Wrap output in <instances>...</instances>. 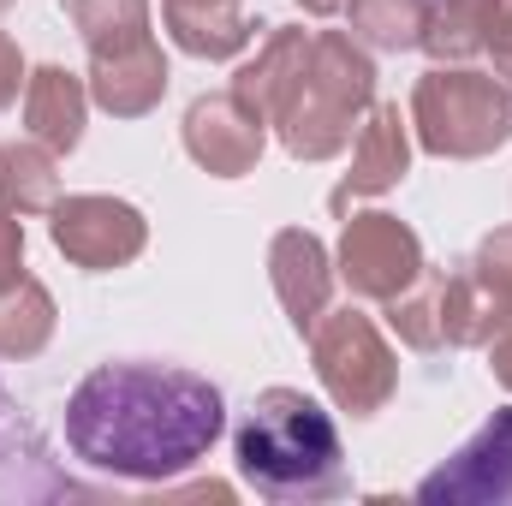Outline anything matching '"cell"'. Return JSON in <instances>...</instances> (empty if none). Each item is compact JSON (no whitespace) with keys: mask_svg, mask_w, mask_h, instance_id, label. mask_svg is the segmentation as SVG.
<instances>
[{"mask_svg":"<svg viewBox=\"0 0 512 506\" xmlns=\"http://www.w3.org/2000/svg\"><path fill=\"white\" fill-rule=\"evenodd\" d=\"M227 429L221 387L179 364H96L66 399V447L108 477L167 483L209 459Z\"/></svg>","mask_w":512,"mask_h":506,"instance_id":"obj_1","label":"cell"},{"mask_svg":"<svg viewBox=\"0 0 512 506\" xmlns=\"http://www.w3.org/2000/svg\"><path fill=\"white\" fill-rule=\"evenodd\" d=\"M233 459H239V477L262 501L316 506V501L352 495L340 429L298 387H262L256 393L239 435H233Z\"/></svg>","mask_w":512,"mask_h":506,"instance_id":"obj_2","label":"cell"},{"mask_svg":"<svg viewBox=\"0 0 512 506\" xmlns=\"http://www.w3.org/2000/svg\"><path fill=\"white\" fill-rule=\"evenodd\" d=\"M376 108V60L352 30H316L310 60L274 108V137L292 161H334Z\"/></svg>","mask_w":512,"mask_h":506,"instance_id":"obj_3","label":"cell"},{"mask_svg":"<svg viewBox=\"0 0 512 506\" xmlns=\"http://www.w3.org/2000/svg\"><path fill=\"white\" fill-rule=\"evenodd\" d=\"M411 137L441 161H483L512 137V84L471 66H429L411 90Z\"/></svg>","mask_w":512,"mask_h":506,"instance_id":"obj_4","label":"cell"},{"mask_svg":"<svg viewBox=\"0 0 512 506\" xmlns=\"http://www.w3.org/2000/svg\"><path fill=\"white\" fill-rule=\"evenodd\" d=\"M310 340V364L328 387V399L346 411V417H376L387 399L399 393V358L382 340V328L364 316V310H322V322L304 334Z\"/></svg>","mask_w":512,"mask_h":506,"instance_id":"obj_5","label":"cell"},{"mask_svg":"<svg viewBox=\"0 0 512 506\" xmlns=\"http://www.w3.org/2000/svg\"><path fill=\"white\" fill-rule=\"evenodd\" d=\"M48 239H54V251L66 262H78L90 274H108V268H126V262L143 256L149 221L131 203H120V197L84 191V197H60L48 209Z\"/></svg>","mask_w":512,"mask_h":506,"instance_id":"obj_6","label":"cell"},{"mask_svg":"<svg viewBox=\"0 0 512 506\" xmlns=\"http://www.w3.org/2000/svg\"><path fill=\"white\" fill-rule=\"evenodd\" d=\"M423 239L387 215V209H370V215H352L346 233H340V280L352 286V298H370V304H387L399 298L417 274H423Z\"/></svg>","mask_w":512,"mask_h":506,"instance_id":"obj_7","label":"cell"},{"mask_svg":"<svg viewBox=\"0 0 512 506\" xmlns=\"http://www.w3.org/2000/svg\"><path fill=\"white\" fill-rule=\"evenodd\" d=\"M423 506H512V405L495 411L453 459H441L423 483Z\"/></svg>","mask_w":512,"mask_h":506,"instance_id":"obj_8","label":"cell"},{"mask_svg":"<svg viewBox=\"0 0 512 506\" xmlns=\"http://www.w3.org/2000/svg\"><path fill=\"white\" fill-rule=\"evenodd\" d=\"M262 143H268V126L256 120L233 90L197 96L185 108V155L203 173H215V179H245V173H256Z\"/></svg>","mask_w":512,"mask_h":506,"instance_id":"obj_9","label":"cell"},{"mask_svg":"<svg viewBox=\"0 0 512 506\" xmlns=\"http://www.w3.org/2000/svg\"><path fill=\"white\" fill-rule=\"evenodd\" d=\"M405 173H411V120L399 114V102H376L352 137V173L328 191V209L346 215L358 197H382Z\"/></svg>","mask_w":512,"mask_h":506,"instance_id":"obj_10","label":"cell"},{"mask_svg":"<svg viewBox=\"0 0 512 506\" xmlns=\"http://www.w3.org/2000/svg\"><path fill=\"white\" fill-rule=\"evenodd\" d=\"M268 280H274V298L286 310V322L298 334H310L322 322V310L334 304V262H328V245L304 227H286L274 233L268 245Z\"/></svg>","mask_w":512,"mask_h":506,"instance_id":"obj_11","label":"cell"},{"mask_svg":"<svg viewBox=\"0 0 512 506\" xmlns=\"http://www.w3.org/2000/svg\"><path fill=\"white\" fill-rule=\"evenodd\" d=\"M60 495H78V483L54 471L42 429L0 387V501H60Z\"/></svg>","mask_w":512,"mask_h":506,"instance_id":"obj_12","label":"cell"},{"mask_svg":"<svg viewBox=\"0 0 512 506\" xmlns=\"http://www.w3.org/2000/svg\"><path fill=\"white\" fill-rule=\"evenodd\" d=\"M167 96V54L149 42H131L114 54H90V102L114 120H143Z\"/></svg>","mask_w":512,"mask_h":506,"instance_id":"obj_13","label":"cell"},{"mask_svg":"<svg viewBox=\"0 0 512 506\" xmlns=\"http://www.w3.org/2000/svg\"><path fill=\"white\" fill-rule=\"evenodd\" d=\"M84 114H90V84L66 66H36L24 78V131L54 149V155H72L84 143Z\"/></svg>","mask_w":512,"mask_h":506,"instance_id":"obj_14","label":"cell"},{"mask_svg":"<svg viewBox=\"0 0 512 506\" xmlns=\"http://www.w3.org/2000/svg\"><path fill=\"white\" fill-rule=\"evenodd\" d=\"M161 24L173 48H185L191 60H233L256 36L239 0H161Z\"/></svg>","mask_w":512,"mask_h":506,"instance_id":"obj_15","label":"cell"},{"mask_svg":"<svg viewBox=\"0 0 512 506\" xmlns=\"http://www.w3.org/2000/svg\"><path fill=\"white\" fill-rule=\"evenodd\" d=\"M310 36H316V30L274 24V30H268V42L256 48V60H245V66L233 72V96L251 108L262 126L274 120V108H280V96L292 90V78L304 72V60H310Z\"/></svg>","mask_w":512,"mask_h":506,"instance_id":"obj_16","label":"cell"},{"mask_svg":"<svg viewBox=\"0 0 512 506\" xmlns=\"http://www.w3.org/2000/svg\"><path fill=\"white\" fill-rule=\"evenodd\" d=\"M435 274H441V334H447V352L453 346H489L512 322V310L471 274V262H453V268H435Z\"/></svg>","mask_w":512,"mask_h":506,"instance_id":"obj_17","label":"cell"},{"mask_svg":"<svg viewBox=\"0 0 512 506\" xmlns=\"http://www.w3.org/2000/svg\"><path fill=\"white\" fill-rule=\"evenodd\" d=\"M495 6L501 0H435L429 6V30H423V48L435 54V66L483 60L489 30H495Z\"/></svg>","mask_w":512,"mask_h":506,"instance_id":"obj_18","label":"cell"},{"mask_svg":"<svg viewBox=\"0 0 512 506\" xmlns=\"http://www.w3.org/2000/svg\"><path fill=\"white\" fill-rule=\"evenodd\" d=\"M54 149L30 143H0V203L12 215H48L60 203V173H54Z\"/></svg>","mask_w":512,"mask_h":506,"instance_id":"obj_19","label":"cell"},{"mask_svg":"<svg viewBox=\"0 0 512 506\" xmlns=\"http://www.w3.org/2000/svg\"><path fill=\"white\" fill-rule=\"evenodd\" d=\"M54 322H60V310H54V298H48L42 280H30V274L12 280L0 292V358H12V364L36 358L54 340Z\"/></svg>","mask_w":512,"mask_h":506,"instance_id":"obj_20","label":"cell"},{"mask_svg":"<svg viewBox=\"0 0 512 506\" xmlns=\"http://www.w3.org/2000/svg\"><path fill=\"white\" fill-rule=\"evenodd\" d=\"M429 6L435 0H346V18H352V36L376 54H405V48H423V30H429Z\"/></svg>","mask_w":512,"mask_h":506,"instance_id":"obj_21","label":"cell"},{"mask_svg":"<svg viewBox=\"0 0 512 506\" xmlns=\"http://www.w3.org/2000/svg\"><path fill=\"white\" fill-rule=\"evenodd\" d=\"M72 30L90 54H114L131 42H149V0H66Z\"/></svg>","mask_w":512,"mask_h":506,"instance_id":"obj_22","label":"cell"},{"mask_svg":"<svg viewBox=\"0 0 512 506\" xmlns=\"http://www.w3.org/2000/svg\"><path fill=\"white\" fill-rule=\"evenodd\" d=\"M387 328L411 352H447V334H441V274L435 268H423L399 298H387Z\"/></svg>","mask_w":512,"mask_h":506,"instance_id":"obj_23","label":"cell"},{"mask_svg":"<svg viewBox=\"0 0 512 506\" xmlns=\"http://www.w3.org/2000/svg\"><path fill=\"white\" fill-rule=\"evenodd\" d=\"M471 274L501 298L512 310V227H495L483 245H477V256H471Z\"/></svg>","mask_w":512,"mask_h":506,"instance_id":"obj_24","label":"cell"},{"mask_svg":"<svg viewBox=\"0 0 512 506\" xmlns=\"http://www.w3.org/2000/svg\"><path fill=\"white\" fill-rule=\"evenodd\" d=\"M12 280H24V227H18V215L0 203V292H6Z\"/></svg>","mask_w":512,"mask_h":506,"instance_id":"obj_25","label":"cell"},{"mask_svg":"<svg viewBox=\"0 0 512 506\" xmlns=\"http://www.w3.org/2000/svg\"><path fill=\"white\" fill-rule=\"evenodd\" d=\"M483 60L495 66V78H501V84H512V0H501V6H495V30H489Z\"/></svg>","mask_w":512,"mask_h":506,"instance_id":"obj_26","label":"cell"},{"mask_svg":"<svg viewBox=\"0 0 512 506\" xmlns=\"http://www.w3.org/2000/svg\"><path fill=\"white\" fill-rule=\"evenodd\" d=\"M24 78H30V72H24V60H18V42L0 30V108L18 96V84H24Z\"/></svg>","mask_w":512,"mask_h":506,"instance_id":"obj_27","label":"cell"},{"mask_svg":"<svg viewBox=\"0 0 512 506\" xmlns=\"http://www.w3.org/2000/svg\"><path fill=\"white\" fill-rule=\"evenodd\" d=\"M489 370H495V381L512 393V322L495 334V340H489Z\"/></svg>","mask_w":512,"mask_h":506,"instance_id":"obj_28","label":"cell"},{"mask_svg":"<svg viewBox=\"0 0 512 506\" xmlns=\"http://www.w3.org/2000/svg\"><path fill=\"white\" fill-rule=\"evenodd\" d=\"M304 12H316V18H334V12H346V0H298Z\"/></svg>","mask_w":512,"mask_h":506,"instance_id":"obj_29","label":"cell"},{"mask_svg":"<svg viewBox=\"0 0 512 506\" xmlns=\"http://www.w3.org/2000/svg\"><path fill=\"white\" fill-rule=\"evenodd\" d=\"M6 6H12V0H0V12H6Z\"/></svg>","mask_w":512,"mask_h":506,"instance_id":"obj_30","label":"cell"}]
</instances>
